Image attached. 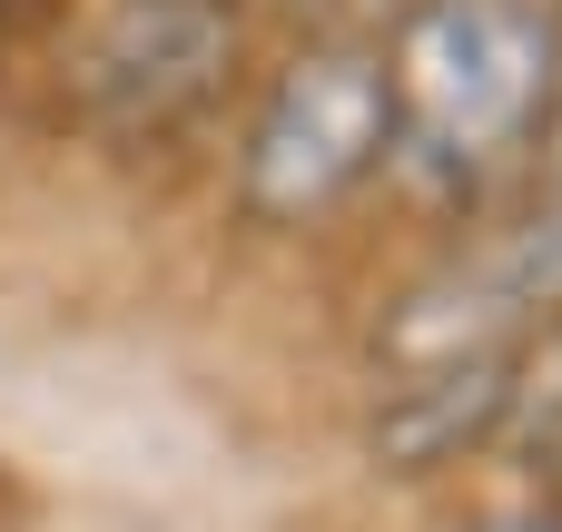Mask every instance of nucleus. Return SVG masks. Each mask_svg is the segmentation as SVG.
Here are the masks:
<instances>
[{
    "instance_id": "nucleus-1",
    "label": "nucleus",
    "mask_w": 562,
    "mask_h": 532,
    "mask_svg": "<svg viewBox=\"0 0 562 532\" xmlns=\"http://www.w3.org/2000/svg\"><path fill=\"white\" fill-rule=\"evenodd\" d=\"M385 79H395V128L445 178H484L494 158L533 148L553 118L562 20L543 0H415Z\"/></svg>"
},
{
    "instance_id": "nucleus-2",
    "label": "nucleus",
    "mask_w": 562,
    "mask_h": 532,
    "mask_svg": "<svg viewBox=\"0 0 562 532\" xmlns=\"http://www.w3.org/2000/svg\"><path fill=\"white\" fill-rule=\"evenodd\" d=\"M395 148V79H385V49L366 39H316L277 69L257 128H247V168H237V197L247 217L267 227H316L336 217Z\"/></svg>"
},
{
    "instance_id": "nucleus-3",
    "label": "nucleus",
    "mask_w": 562,
    "mask_h": 532,
    "mask_svg": "<svg viewBox=\"0 0 562 532\" xmlns=\"http://www.w3.org/2000/svg\"><path fill=\"white\" fill-rule=\"evenodd\" d=\"M227 69H237L227 0H109L79 39V109L109 138H158L198 118Z\"/></svg>"
},
{
    "instance_id": "nucleus-4",
    "label": "nucleus",
    "mask_w": 562,
    "mask_h": 532,
    "mask_svg": "<svg viewBox=\"0 0 562 532\" xmlns=\"http://www.w3.org/2000/svg\"><path fill=\"white\" fill-rule=\"evenodd\" d=\"M514 365H524V346L395 375L385 405H375V425H366L375 474H445V464H464L474 444H494V434L514 425Z\"/></svg>"
},
{
    "instance_id": "nucleus-5",
    "label": "nucleus",
    "mask_w": 562,
    "mask_h": 532,
    "mask_svg": "<svg viewBox=\"0 0 562 532\" xmlns=\"http://www.w3.org/2000/svg\"><path fill=\"white\" fill-rule=\"evenodd\" d=\"M474 532H562L553 513H494V523H474Z\"/></svg>"
},
{
    "instance_id": "nucleus-6",
    "label": "nucleus",
    "mask_w": 562,
    "mask_h": 532,
    "mask_svg": "<svg viewBox=\"0 0 562 532\" xmlns=\"http://www.w3.org/2000/svg\"><path fill=\"white\" fill-rule=\"evenodd\" d=\"M533 454H543V474H553V494H562V425L543 434V444H533Z\"/></svg>"
},
{
    "instance_id": "nucleus-7",
    "label": "nucleus",
    "mask_w": 562,
    "mask_h": 532,
    "mask_svg": "<svg viewBox=\"0 0 562 532\" xmlns=\"http://www.w3.org/2000/svg\"><path fill=\"white\" fill-rule=\"evenodd\" d=\"M543 10H553V0H543Z\"/></svg>"
}]
</instances>
